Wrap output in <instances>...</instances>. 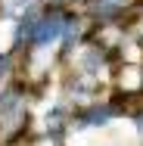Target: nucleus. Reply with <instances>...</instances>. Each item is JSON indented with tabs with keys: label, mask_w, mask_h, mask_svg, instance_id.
I'll return each instance as SVG.
<instances>
[{
	"label": "nucleus",
	"mask_w": 143,
	"mask_h": 146,
	"mask_svg": "<svg viewBox=\"0 0 143 146\" xmlns=\"http://www.w3.org/2000/svg\"><path fill=\"white\" fill-rule=\"evenodd\" d=\"M62 31H65V19L59 13H47V16H41V22H37V28L31 31L28 40L34 47H50L53 40H59Z\"/></svg>",
	"instance_id": "f257e3e1"
},
{
	"label": "nucleus",
	"mask_w": 143,
	"mask_h": 146,
	"mask_svg": "<svg viewBox=\"0 0 143 146\" xmlns=\"http://www.w3.org/2000/svg\"><path fill=\"white\" fill-rule=\"evenodd\" d=\"M112 115H115L112 106H96V109H87L84 115L78 118V124H106Z\"/></svg>",
	"instance_id": "f03ea898"
},
{
	"label": "nucleus",
	"mask_w": 143,
	"mask_h": 146,
	"mask_svg": "<svg viewBox=\"0 0 143 146\" xmlns=\"http://www.w3.org/2000/svg\"><path fill=\"white\" fill-rule=\"evenodd\" d=\"M78 31H81V25H78V19H65V50H72V44L78 40Z\"/></svg>",
	"instance_id": "7ed1b4c3"
},
{
	"label": "nucleus",
	"mask_w": 143,
	"mask_h": 146,
	"mask_svg": "<svg viewBox=\"0 0 143 146\" xmlns=\"http://www.w3.org/2000/svg\"><path fill=\"white\" fill-rule=\"evenodd\" d=\"M31 0H6V9H9V13H19V9H22V6H28Z\"/></svg>",
	"instance_id": "20e7f679"
},
{
	"label": "nucleus",
	"mask_w": 143,
	"mask_h": 146,
	"mask_svg": "<svg viewBox=\"0 0 143 146\" xmlns=\"http://www.w3.org/2000/svg\"><path fill=\"white\" fill-rule=\"evenodd\" d=\"M6 72H9V56H6V53H3V56H0V78H3V75H6Z\"/></svg>",
	"instance_id": "39448f33"
}]
</instances>
